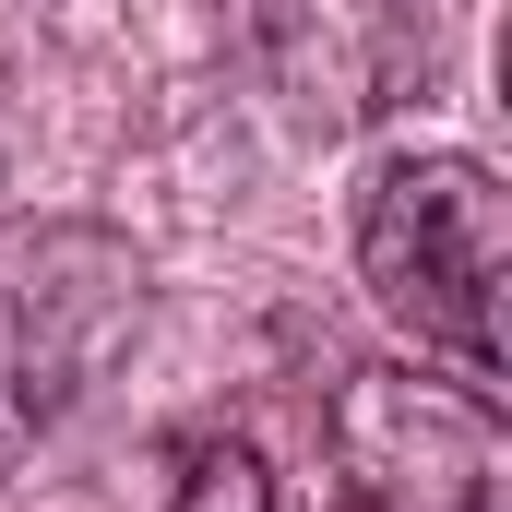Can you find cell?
<instances>
[{"instance_id":"obj_1","label":"cell","mask_w":512,"mask_h":512,"mask_svg":"<svg viewBox=\"0 0 512 512\" xmlns=\"http://www.w3.org/2000/svg\"><path fill=\"white\" fill-rule=\"evenodd\" d=\"M501 179L489 155L405 143L358 179V286L382 298L393 334L453 358L465 393H501Z\"/></svg>"},{"instance_id":"obj_2","label":"cell","mask_w":512,"mask_h":512,"mask_svg":"<svg viewBox=\"0 0 512 512\" xmlns=\"http://www.w3.org/2000/svg\"><path fill=\"white\" fill-rule=\"evenodd\" d=\"M167 512H274V465L239 429H179L167 441Z\"/></svg>"},{"instance_id":"obj_3","label":"cell","mask_w":512,"mask_h":512,"mask_svg":"<svg viewBox=\"0 0 512 512\" xmlns=\"http://www.w3.org/2000/svg\"><path fill=\"white\" fill-rule=\"evenodd\" d=\"M334 512H453V501H393V489H334Z\"/></svg>"}]
</instances>
